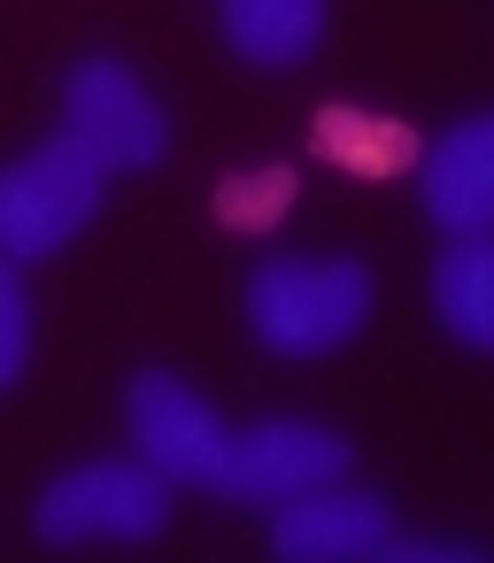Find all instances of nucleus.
I'll return each mask as SVG.
<instances>
[{
	"label": "nucleus",
	"mask_w": 494,
	"mask_h": 563,
	"mask_svg": "<svg viewBox=\"0 0 494 563\" xmlns=\"http://www.w3.org/2000/svg\"><path fill=\"white\" fill-rule=\"evenodd\" d=\"M63 132L101 155V170H147L163 147H171V117L163 101L109 55H86L70 78H63Z\"/></svg>",
	"instance_id": "39448f33"
},
{
	"label": "nucleus",
	"mask_w": 494,
	"mask_h": 563,
	"mask_svg": "<svg viewBox=\"0 0 494 563\" xmlns=\"http://www.w3.org/2000/svg\"><path fill=\"white\" fill-rule=\"evenodd\" d=\"M432 317L494 355V232H455V247L432 263Z\"/></svg>",
	"instance_id": "9d476101"
},
{
	"label": "nucleus",
	"mask_w": 494,
	"mask_h": 563,
	"mask_svg": "<svg viewBox=\"0 0 494 563\" xmlns=\"http://www.w3.org/2000/svg\"><path fill=\"white\" fill-rule=\"evenodd\" d=\"M386 540H394V509L378 494H348V486L294 494L271 517V555H286V563H378Z\"/></svg>",
	"instance_id": "0eeeda50"
},
{
	"label": "nucleus",
	"mask_w": 494,
	"mask_h": 563,
	"mask_svg": "<svg viewBox=\"0 0 494 563\" xmlns=\"http://www.w3.org/2000/svg\"><path fill=\"white\" fill-rule=\"evenodd\" d=\"M124 424H132V440H140V463H155L171 486H217L232 432H224V417H217L186 378L140 371V378L124 386Z\"/></svg>",
	"instance_id": "423d86ee"
},
{
	"label": "nucleus",
	"mask_w": 494,
	"mask_h": 563,
	"mask_svg": "<svg viewBox=\"0 0 494 563\" xmlns=\"http://www.w3.org/2000/svg\"><path fill=\"white\" fill-rule=\"evenodd\" d=\"M101 155H86L70 132L17 155L0 170V255H55L94 209H101Z\"/></svg>",
	"instance_id": "f03ea898"
},
{
	"label": "nucleus",
	"mask_w": 494,
	"mask_h": 563,
	"mask_svg": "<svg viewBox=\"0 0 494 563\" xmlns=\"http://www.w3.org/2000/svg\"><path fill=\"white\" fill-rule=\"evenodd\" d=\"M417 194L440 232H494V109L463 117L432 140V155H417Z\"/></svg>",
	"instance_id": "6e6552de"
},
{
	"label": "nucleus",
	"mask_w": 494,
	"mask_h": 563,
	"mask_svg": "<svg viewBox=\"0 0 494 563\" xmlns=\"http://www.w3.org/2000/svg\"><path fill=\"white\" fill-rule=\"evenodd\" d=\"M24 355H32V301H24V286H17V271H9V255H0V394L17 386Z\"/></svg>",
	"instance_id": "ddd939ff"
},
{
	"label": "nucleus",
	"mask_w": 494,
	"mask_h": 563,
	"mask_svg": "<svg viewBox=\"0 0 494 563\" xmlns=\"http://www.w3.org/2000/svg\"><path fill=\"white\" fill-rule=\"evenodd\" d=\"M171 525V478L155 463H78L40 494V540H155Z\"/></svg>",
	"instance_id": "7ed1b4c3"
},
{
	"label": "nucleus",
	"mask_w": 494,
	"mask_h": 563,
	"mask_svg": "<svg viewBox=\"0 0 494 563\" xmlns=\"http://www.w3.org/2000/svg\"><path fill=\"white\" fill-rule=\"evenodd\" d=\"M378 563H479V548L471 540H386V555Z\"/></svg>",
	"instance_id": "4468645a"
},
{
	"label": "nucleus",
	"mask_w": 494,
	"mask_h": 563,
	"mask_svg": "<svg viewBox=\"0 0 494 563\" xmlns=\"http://www.w3.org/2000/svg\"><path fill=\"white\" fill-rule=\"evenodd\" d=\"M217 16H224V40L240 63L294 70V63H309L317 32H325V0H217Z\"/></svg>",
	"instance_id": "1a4fd4ad"
},
{
	"label": "nucleus",
	"mask_w": 494,
	"mask_h": 563,
	"mask_svg": "<svg viewBox=\"0 0 494 563\" xmlns=\"http://www.w3.org/2000/svg\"><path fill=\"white\" fill-rule=\"evenodd\" d=\"M371 317V271L348 255H271L248 278V332L271 355H325Z\"/></svg>",
	"instance_id": "f257e3e1"
},
{
	"label": "nucleus",
	"mask_w": 494,
	"mask_h": 563,
	"mask_svg": "<svg viewBox=\"0 0 494 563\" xmlns=\"http://www.w3.org/2000/svg\"><path fill=\"white\" fill-rule=\"evenodd\" d=\"M286 209H294V170H286V163H271V170H255V178H224V186H217V217H224V224L263 232V224H278Z\"/></svg>",
	"instance_id": "f8f14e48"
},
{
	"label": "nucleus",
	"mask_w": 494,
	"mask_h": 563,
	"mask_svg": "<svg viewBox=\"0 0 494 563\" xmlns=\"http://www.w3.org/2000/svg\"><path fill=\"white\" fill-rule=\"evenodd\" d=\"M348 478V440L332 424H309V417H263L248 432H232L224 448V471H217V501H255V509H278L294 494H317V486H340Z\"/></svg>",
	"instance_id": "20e7f679"
},
{
	"label": "nucleus",
	"mask_w": 494,
	"mask_h": 563,
	"mask_svg": "<svg viewBox=\"0 0 494 563\" xmlns=\"http://www.w3.org/2000/svg\"><path fill=\"white\" fill-rule=\"evenodd\" d=\"M309 147H317V155H332V163H340V170H355V178H402V170L425 155V147H417V132H409L402 117H371V109H348V101L317 109Z\"/></svg>",
	"instance_id": "9b49d317"
}]
</instances>
